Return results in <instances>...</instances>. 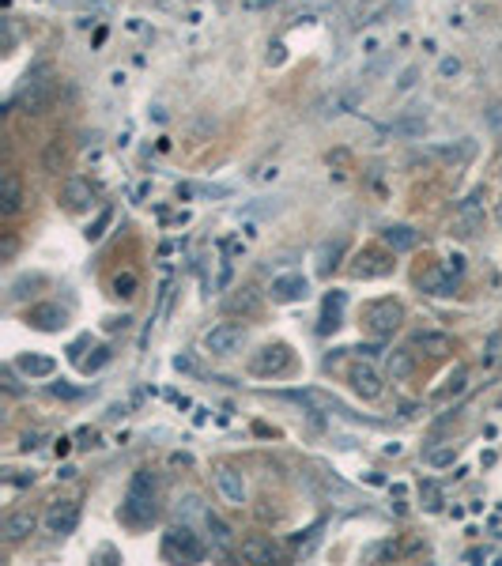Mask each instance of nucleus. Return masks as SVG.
Returning <instances> with one entry per match:
<instances>
[{"label": "nucleus", "mask_w": 502, "mask_h": 566, "mask_svg": "<svg viewBox=\"0 0 502 566\" xmlns=\"http://www.w3.org/2000/svg\"><path fill=\"white\" fill-rule=\"evenodd\" d=\"M329 163H336V167H344V163H347V151H333V156H329Z\"/></svg>", "instance_id": "obj_42"}, {"label": "nucleus", "mask_w": 502, "mask_h": 566, "mask_svg": "<svg viewBox=\"0 0 502 566\" xmlns=\"http://www.w3.org/2000/svg\"><path fill=\"white\" fill-rule=\"evenodd\" d=\"M174 367H178V370H193V359H182L178 355V359H174Z\"/></svg>", "instance_id": "obj_43"}, {"label": "nucleus", "mask_w": 502, "mask_h": 566, "mask_svg": "<svg viewBox=\"0 0 502 566\" xmlns=\"http://www.w3.org/2000/svg\"><path fill=\"white\" fill-rule=\"evenodd\" d=\"M42 442H45V434H42V430H27V434L19 439V450H23V453H31V450H38Z\"/></svg>", "instance_id": "obj_36"}, {"label": "nucleus", "mask_w": 502, "mask_h": 566, "mask_svg": "<svg viewBox=\"0 0 502 566\" xmlns=\"http://www.w3.org/2000/svg\"><path fill=\"white\" fill-rule=\"evenodd\" d=\"M110 223H114V208H110V204H106V208H103V212H98V216H95V223H91V227L84 230V235H87V242H98V238H103Z\"/></svg>", "instance_id": "obj_29"}, {"label": "nucleus", "mask_w": 502, "mask_h": 566, "mask_svg": "<svg viewBox=\"0 0 502 566\" xmlns=\"http://www.w3.org/2000/svg\"><path fill=\"white\" fill-rule=\"evenodd\" d=\"M412 348H416V351H427L431 359H442V355H449V351H454V340H449L446 332H431V328H419L416 337H412Z\"/></svg>", "instance_id": "obj_20"}, {"label": "nucleus", "mask_w": 502, "mask_h": 566, "mask_svg": "<svg viewBox=\"0 0 502 566\" xmlns=\"http://www.w3.org/2000/svg\"><path fill=\"white\" fill-rule=\"evenodd\" d=\"M178 513H186V518H208L212 510L200 506V495H182L178 499Z\"/></svg>", "instance_id": "obj_31"}, {"label": "nucleus", "mask_w": 502, "mask_h": 566, "mask_svg": "<svg viewBox=\"0 0 502 566\" xmlns=\"http://www.w3.org/2000/svg\"><path fill=\"white\" fill-rule=\"evenodd\" d=\"M49 393H54V397H65V400H72V397H80L76 389H72V385H61V381H57V385H49Z\"/></svg>", "instance_id": "obj_40"}, {"label": "nucleus", "mask_w": 502, "mask_h": 566, "mask_svg": "<svg viewBox=\"0 0 502 566\" xmlns=\"http://www.w3.org/2000/svg\"><path fill=\"white\" fill-rule=\"evenodd\" d=\"M310 295V283L303 272H287V276H276L272 279V302H303Z\"/></svg>", "instance_id": "obj_13"}, {"label": "nucleus", "mask_w": 502, "mask_h": 566, "mask_svg": "<svg viewBox=\"0 0 502 566\" xmlns=\"http://www.w3.org/2000/svg\"><path fill=\"white\" fill-rule=\"evenodd\" d=\"M382 242H386V249H393V253H412V249L419 246V230L408 227V223H393V227L382 230Z\"/></svg>", "instance_id": "obj_19"}, {"label": "nucleus", "mask_w": 502, "mask_h": 566, "mask_svg": "<svg viewBox=\"0 0 502 566\" xmlns=\"http://www.w3.org/2000/svg\"><path fill=\"white\" fill-rule=\"evenodd\" d=\"M427 465H435V469H446V465H454L457 460V446H442V450H427L423 453Z\"/></svg>", "instance_id": "obj_30"}, {"label": "nucleus", "mask_w": 502, "mask_h": 566, "mask_svg": "<svg viewBox=\"0 0 502 566\" xmlns=\"http://www.w3.org/2000/svg\"><path fill=\"white\" fill-rule=\"evenodd\" d=\"M344 253H347V238H329V242H321L317 253H314V261H317L314 268H317V276H321V279H329V276L340 268Z\"/></svg>", "instance_id": "obj_16"}, {"label": "nucleus", "mask_w": 502, "mask_h": 566, "mask_svg": "<svg viewBox=\"0 0 502 566\" xmlns=\"http://www.w3.org/2000/svg\"><path fill=\"white\" fill-rule=\"evenodd\" d=\"M61 204L68 212H87L91 204H95V189L91 182H84V177H68L65 189H61Z\"/></svg>", "instance_id": "obj_17"}, {"label": "nucleus", "mask_w": 502, "mask_h": 566, "mask_svg": "<svg viewBox=\"0 0 502 566\" xmlns=\"http://www.w3.org/2000/svg\"><path fill=\"white\" fill-rule=\"evenodd\" d=\"M347 272L356 276V279H382L393 272V249L382 253V249H363L356 261L347 265Z\"/></svg>", "instance_id": "obj_10"}, {"label": "nucleus", "mask_w": 502, "mask_h": 566, "mask_svg": "<svg viewBox=\"0 0 502 566\" xmlns=\"http://www.w3.org/2000/svg\"><path fill=\"white\" fill-rule=\"evenodd\" d=\"M416 348H397V351H389V363H386V370H389V378L393 381H405V378H412V370H416V355H412Z\"/></svg>", "instance_id": "obj_25"}, {"label": "nucleus", "mask_w": 502, "mask_h": 566, "mask_svg": "<svg viewBox=\"0 0 502 566\" xmlns=\"http://www.w3.org/2000/svg\"><path fill=\"white\" fill-rule=\"evenodd\" d=\"M42 525H45L49 536H68V532H76V525H80V502H76V499H57L54 506L45 510Z\"/></svg>", "instance_id": "obj_7"}, {"label": "nucleus", "mask_w": 502, "mask_h": 566, "mask_svg": "<svg viewBox=\"0 0 502 566\" xmlns=\"http://www.w3.org/2000/svg\"><path fill=\"white\" fill-rule=\"evenodd\" d=\"M442 268H449L454 276H461V272H465V257H457V253H454V257H446V265H442Z\"/></svg>", "instance_id": "obj_41"}, {"label": "nucleus", "mask_w": 502, "mask_h": 566, "mask_svg": "<svg viewBox=\"0 0 502 566\" xmlns=\"http://www.w3.org/2000/svg\"><path fill=\"white\" fill-rule=\"evenodd\" d=\"M159 487H156V476L140 469L133 480H129V491H125V502H121V518L129 525H147L159 513Z\"/></svg>", "instance_id": "obj_1"}, {"label": "nucleus", "mask_w": 502, "mask_h": 566, "mask_svg": "<svg viewBox=\"0 0 502 566\" xmlns=\"http://www.w3.org/2000/svg\"><path fill=\"white\" fill-rule=\"evenodd\" d=\"M416 80H419V68H416V65H408L405 72H400V80H397V91H412V87H416Z\"/></svg>", "instance_id": "obj_37"}, {"label": "nucleus", "mask_w": 502, "mask_h": 566, "mask_svg": "<svg viewBox=\"0 0 502 566\" xmlns=\"http://www.w3.org/2000/svg\"><path fill=\"white\" fill-rule=\"evenodd\" d=\"M484 219H487V189L476 186L454 212V223H449V235L454 238H476L484 230Z\"/></svg>", "instance_id": "obj_2"}, {"label": "nucleus", "mask_w": 502, "mask_h": 566, "mask_svg": "<svg viewBox=\"0 0 502 566\" xmlns=\"http://www.w3.org/2000/svg\"><path fill=\"white\" fill-rule=\"evenodd\" d=\"M344 302H347V295H344V291L325 295V310H321V321H317V337H329V332H336V328H340Z\"/></svg>", "instance_id": "obj_21"}, {"label": "nucleus", "mask_w": 502, "mask_h": 566, "mask_svg": "<svg viewBox=\"0 0 502 566\" xmlns=\"http://www.w3.org/2000/svg\"><path fill=\"white\" fill-rule=\"evenodd\" d=\"M465 562H498V551L495 548H472V551H465Z\"/></svg>", "instance_id": "obj_35"}, {"label": "nucleus", "mask_w": 502, "mask_h": 566, "mask_svg": "<svg viewBox=\"0 0 502 566\" xmlns=\"http://www.w3.org/2000/svg\"><path fill=\"white\" fill-rule=\"evenodd\" d=\"M163 551H166V555H182V559H189V562H200V559H205V548H200V540L193 536V529H189L186 521L174 525V529L166 532Z\"/></svg>", "instance_id": "obj_11"}, {"label": "nucleus", "mask_w": 502, "mask_h": 566, "mask_svg": "<svg viewBox=\"0 0 502 566\" xmlns=\"http://www.w3.org/2000/svg\"><path fill=\"white\" fill-rule=\"evenodd\" d=\"M205 525H208V532H212V544H216V548H227V544H231V525H227V521H219L216 513H208Z\"/></svg>", "instance_id": "obj_28"}, {"label": "nucleus", "mask_w": 502, "mask_h": 566, "mask_svg": "<svg viewBox=\"0 0 502 566\" xmlns=\"http://www.w3.org/2000/svg\"><path fill=\"white\" fill-rule=\"evenodd\" d=\"M54 98H57V87H54V84H49V80H31L27 87L15 95L12 106H15L19 114H27V117H38V114H45V110H54Z\"/></svg>", "instance_id": "obj_4"}, {"label": "nucleus", "mask_w": 502, "mask_h": 566, "mask_svg": "<svg viewBox=\"0 0 502 566\" xmlns=\"http://www.w3.org/2000/svg\"><path fill=\"white\" fill-rule=\"evenodd\" d=\"M15 367H19L23 378H49V374L57 370V363L49 355H19Z\"/></svg>", "instance_id": "obj_24"}, {"label": "nucleus", "mask_w": 502, "mask_h": 566, "mask_svg": "<svg viewBox=\"0 0 502 566\" xmlns=\"http://www.w3.org/2000/svg\"><path fill=\"white\" fill-rule=\"evenodd\" d=\"M136 288H140V276H136L133 268H125V272L114 276V295H117V298H133Z\"/></svg>", "instance_id": "obj_27"}, {"label": "nucleus", "mask_w": 502, "mask_h": 566, "mask_svg": "<svg viewBox=\"0 0 502 566\" xmlns=\"http://www.w3.org/2000/svg\"><path fill=\"white\" fill-rule=\"evenodd\" d=\"M242 344H246V328L235 325V321H223V325H216V328L205 332V351H212V355H219V359L238 355Z\"/></svg>", "instance_id": "obj_5"}, {"label": "nucleus", "mask_w": 502, "mask_h": 566, "mask_svg": "<svg viewBox=\"0 0 502 566\" xmlns=\"http://www.w3.org/2000/svg\"><path fill=\"white\" fill-rule=\"evenodd\" d=\"M419 288H423L427 295L446 298V295H454V291H457V276L449 272V268H435V272H427V276L419 279Z\"/></svg>", "instance_id": "obj_22"}, {"label": "nucleus", "mask_w": 502, "mask_h": 566, "mask_svg": "<svg viewBox=\"0 0 502 566\" xmlns=\"http://www.w3.org/2000/svg\"><path fill=\"white\" fill-rule=\"evenodd\" d=\"M15 370H19V367H5V370H0V381H5V393H8V397H23V385H19Z\"/></svg>", "instance_id": "obj_33"}, {"label": "nucleus", "mask_w": 502, "mask_h": 566, "mask_svg": "<svg viewBox=\"0 0 502 566\" xmlns=\"http://www.w3.org/2000/svg\"><path fill=\"white\" fill-rule=\"evenodd\" d=\"M461 72V61L457 57H446L442 65H438V76H442V80H449V76H457Z\"/></svg>", "instance_id": "obj_39"}, {"label": "nucleus", "mask_w": 502, "mask_h": 566, "mask_svg": "<svg viewBox=\"0 0 502 566\" xmlns=\"http://www.w3.org/2000/svg\"><path fill=\"white\" fill-rule=\"evenodd\" d=\"M35 529H38V513L35 510H12L5 518V525H0V532H5L8 544H23V540H27Z\"/></svg>", "instance_id": "obj_15"}, {"label": "nucleus", "mask_w": 502, "mask_h": 566, "mask_svg": "<svg viewBox=\"0 0 502 566\" xmlns=\"http://www.w3.org/2000/svg\"><path fill=\"white\" fill-rule=\"evenodd\" d=\"M238 559L249 566H272V562H280V551H276V544L265 536H246L238 544Z\"/></svg>", "instance_id": "obj_12"}, {"label": "nucleus", "mask_w": 502, "mask_h": 566, "mask_svg": "<svg viewBox=\"0 0 502 566\" xmlns=\"http://www.w3.org/2000/svg\"><path fill=\"white\" fill-rule=\"evenodd\" d=\"M106 359H110V351H106V348H95V355H91L87 363H84V370H87V374H91V370H98V367L106 363Z\"/></svg>", "instance_id": "obj_38"}, {"label": "nucleus", "mask_w": 502, "mask_h": 566, "mask_svg": "<svg viewBox=\"0 0 502 566\" xmlns=\"http://www.w3.org/2000/svg\"><path fill=\"white\" fill-rule=\"evenodd\" d=\"M291 367V348L287 344H265L261 351L249 355V374L257 378H276Z\"/></svg>", "instance_id": "obj_6"}, {"label": "nucleus", "mask_w": 502, "mask_h": 566, "mask_svg": "<svg viewBox=\"0 0 502 566\" xmlns=\"http://www.w3.org/2000/svg\"><path fill=\"white\" fill-rule=\"evenodd\" d=\"M65 321H68V314L61 310L57 302H38V306H31V310H27V325L38 328V332H61Z\"/></svg>", "instance_id": "obj_14"}, {"label": "nucleus", "mask_w": 502, "mask_h": 566, "mask_svg": "<svg viewBox=\"0 0 502 566\" xmlns=\"http://www.w3.org/2000/svg\"><path fill=\"white\" fill-rule=\"evenodd\" d=\"M363 325L370 337H393V332L405 325V306L397 298H378V302H366L363 310Z\"/></svg>", "instance_id": "obj_3"}, {"label": "nucleus", "mask_w": 502, "mask_h": 566, "mask_svg": "<svg viewBox=\"0 0 502 566\" xmlns=\"http://www.w3.org/2000/svg\"><path fill=\"white\" fill-rule=\"evenodd\" d=\"M212 480H216V495H219V502H227V506H246V502H249L246 476H242L238 469H231V465H219Z\"/></svg>", "instance_id": "obj_8"}, {"label": "nucleus", "mask_w": 502, "mask_h": 566, "mask_svg": "<svg viewBox=\"0 0 502 566\" xmlns=\"http://www.w3.org/2000/svg\"><path fill=\"white\" fill-rule=\"evenodd\" d=\"M347 381H351V389H356L363 400H378L386 393V381L378 374V367L370 363V359H363V363H356L347 370Z\"/></svg>", "instance_id": "obj_9"}, {"label": "nucleus", "mask_w": 502, "mask_h": 566, "mask_svg": "<svg viewBox=\"0 0 502 566\" xmlns=\"http://www.w3.org/2000/svg\"><path fill=\"white\" fill-rule=\"evenodd\" d=\"M68 163V147H65V140L57 136V140H49L45 147H42V170L45 174H61V167Z\"/></svg>", "instance_id": "obj_26"}, {"label": "nucleus", "mask_w": 502, "mask_h": 566, "mask_svg": "<svg viewBox=\"0 0 502 566\" xmlns=\"http://www.w3.org/2000/svg\"><path fill=\"white\" fill-rule=\"evenodd\" d=\"M419 495H423V506H427V510H438V506H442V487H438V483H423Z\"/></svg>", "instance_id": "obj_32"}, {"label": "nucleus", "mask_w": 502, "mask_h": 566, "mask_svg": "<svg viewBox=\"0 0 502 566\" xmlns=\"http://www.w3.org/2000/svg\"><path fill=\"white\" fill-rule=\"evenodd\" d=\"M223 310L235 314V318H257L261 314V295L254 288H235L223 302Z\"/></svg>", "instance_id": "obj_18"}, {"label": "nucleus", "mask_w": 502, "mask_h": 566, "mask_svg": "<svg viewBox=\"0 0 502 566\" xmlns=\"http://www.w3.org/2000/svg\"><path fill=\"white\" fill-rule=\"evenodd\" d=\"M23 200H27V193H23L19 177L8 174V177H5V186H0V216H15V212L23 208Z\"/></svg>", "instance_id": "obj_23"}, {"label": "nucleus", "mask_w": 502, "mask_h": 566, "mask_svg": "<svg viewBox=\"0 0 502 566\" xmlns=\"http://www.w3.org/2000/svg\"><path fill=\"white\" fill-rule=\"evenodd\" d=\"M465 378H468V370H465V367H457L454 374H449V385H446V389H442L438 397H454V393H461V389H465Z\"/></svg>", "instance_id": "obj_34"}]
</instances>
